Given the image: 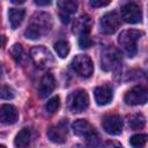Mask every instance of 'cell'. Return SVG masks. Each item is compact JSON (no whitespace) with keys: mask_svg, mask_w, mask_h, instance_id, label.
<instances>
[{"mask_svg":"<svg viewBox=\"0 0 148 148\" xmlns=\"http://www.w3.org/2000/svg\"><path fill=\"white\" fill-rule=\"evenodd\" d=\"M52 28V17L50 14L47 13H36L32 17L31 21L29 23V25L27 27L24 35L27 38L29 39H39L42 38L44 35H46Z\"/></svg>","mask_w":148,"mask_h":148,"instance_id":"1","label":"cell"},{"mask_svg":"<svg viewBox=\"0 0 148 148\" xmlns=\"http://www.w3.org/2000/svg\"><path fill=\"white\" fill-rule=\"evenodd\" d=\"M141 36H143V32L140 30H135V29H128V30H124L120 32L119 37H118V43L120 45V47L123 49V51L130 57L133 58L136 53V42L141 38Z\"/></svg>","mask_w":148,"mask_h":148,"instance_id":"2","label":"cell"},{"mask_svg":"<svg viewBox=\"0 0 148 148\" xmlns=\"http://www.w3.org/2000/svg\"><path fill=\"white\" fill-rule=\"evenodd\" d=\"M89 105V96L86 90L77 89L71 92L67 97V108L73 113L84 111Z\"/></svg>","mask_w":148,"mask_h":148,"instance_id":"3","label":"cell"},{"mask_svg":"<svg viewBox=\"0 0 148 148\" xmlns=\"http://www.w3.org/2000/svg\"><path fill=\"white\" fill-rule=\"evenodd\" d=\"M30 57L36 66L39 68H51L54 65V58L52 53L44 46H35L30 51Z\"/></svg>","mask_w":148,"mask_h":148,"instance_id":"4","label":"cell"},{"mask_svg":"<svg viewBox=\"0 0 148 148\" xmlns=\"http://www.w3.org/2000/svg\"><path fill=\"white\" fill-rule=\"evenodd\" d=\"M72 68L77 75L87 79L92 75L94 64H92V60L87 54H77L74 57L72 61Z\"/></svg>","mask_w":148,"mask_h":148,"instance_id":"5","label":"cell"},{"mask_svg":"<svg viewBox=\"0 0 148 148\" xmlns=\"http://www.w3.org/2000/svg\"><path fill=\"white\" fill-rule=\"evenodd\" d=\"M124 101L127 105H141L148 102V87L135 86L131 88L124 96Z\"/></svg>","mask_w":148,"mask_h":148,"instance_id":"6","label":"cell"},{"mask_svg":"<svg viewBox=\"0 0 148 148\" xmlns=\"http://www.w3.org/2000/svg\"><path fill=\"white\" fill-rule=\"evenodd\" d=\"M120 62H121V56L116 47L110 46L103 51L101 57V67L104 71L106 72L113 71L120 65Z\"/></svg>","mask_w":148,"mask_h":148,"instance_id":"7","label":"cell"},{"mask_svg":"<svg viewBox=\"0 0 148 148\" xmlns=\"http://www.w3.org/2000/svg\"><path fill=\"white\" fill-rule=\"evenodd\" d=\"M120 25V17L116 12H109L101 17L99 29L103 34L112 35L114 34Z\"/></svg>","mask_w":148,"mask_h":148,"instance_id":"8","label":"cell"},{"mask_svg":"<svg viewBox=\"0 0 148 148\" xmlns=\"http://www.w3.org/2000/svg\"><path fill=\"white\" fill-rule=\"evenodd\" d=\"M121 18L131 24L140 23L142 21V12L136 2H128L121 7Z\"/></svg>","mask_w":148,"mask_h":148,"instance_id":"9","label":"cell"},{"mask_svg":"<svg viewBox=\"0 0 148 148\" xmlns=\"http://www.w3.org/2000/svg\"><path fill=\"white\" fill-rule=\"evenodd\" d=\"M103 130L111 135H118L123 130V119L118 114H106L102 120Z\"/></svg>","mask_w":148,"mask_h":148,"instance_id":"10","label":"cell"},{"mask_svg":"<svg viewBox=\"0 0 148 148\" xmlns=\"http://www.w3.org/2000/svg\"><path fill=\"white\" fill-rule=\"evenodd\" d=\"M67 133H68L67 120L64 119L59 124L51 126L47 130V138L50 139V141H52L54 143H64L67 139Z\"/></svg>","mask_w":148,"mask_h":148,"instance_id":"11","label":"cell"},{"mask_svg":"<svg viewBox=\"0 0 148 148\" xmlns=\"http://www.w3.org/2000/svg\"><path fill=\"white\" fill-rule=\"evenodd\" d=\"M58 7L60 9L59 16L61 22L67 24L71 21V15L74 14L77 9V2L73 0H61L58 1Z\"/></svg>","mask_w":148,"mask_h":148,"instance_id":"12","label":"cell"},{"mask_svg":"<svg viewBox=\"0 0 148 148\" xmlns=\"http://www.w3.org/2000/svg\"><path fill=\"white\" fill-rule=\"evenodd\" d=\"M94 97L98 105H106L109 104L113 98V92L110 86L102 84L95 88L94 90Z\"/></svg>","mask_w":148,"mask_h":148,"instance_id":"13","label":"cell"},{"mask_svg":"<svg viewBox=\"0 0 148 148\" xmlns=\"http://www.w3.org/2000/svg\"><path fill=\"white\" fill-rule=\"evenodd\" d=\"M18 119V111L12 104H2L0 106V120L2 124H14Z\"/></svg>","mask_w":148,"mask_h":148,"instance_id":"14","label":"cell"},{"mask_svg":"<svg viewBox=\"0 0 148 148\" xmlns=\"http://www.w3.org/2000/svg\"><path fill=\"white\" fill-rule=\"evenodd\" d=\"M56 88V79L52 74L47 73V74H44L40 82H39V86H38V95L39 97L44 98L46 96H49Z\"/></svg>","mask_w":148,"mask_h":148,"instance_id":"15","label":"cell"},{"mask_svg":"<svg viewBox=\"0 0 148 148\" xmlns=\"http://www.w3.org/2000/svg\"><path fill=\"white\" fill-rule=\"evenodd\" d=\"M92 25V21L88 15H82L77 17L73 23V32L75 35H87L90 31V28Z\"/></svg>","mask_w":148,"mask_h":148,"instance_id":"16","label":"cell"},{"mask_svg":"<svg viewBox=\"0 0 148 148\" xmlns=\"http://www.w3.org/2000/svg\"><path fill=\"white\" fill-rule=\"evenodd\" d=\"M25 15V10L22 8H10L8 10V20L12 29H17L22 23Z\"/></svg>","mask_w":148,"mask_h":148,"instance_id":"17","label":"cell"},{"mask_svg":"<svg viewBox=\"0 0 148 148\" xmlns=\"http://www.w3.org/2000/svg\"><path fill=\"white\" fill-rule=\"evenodd\" d=\"M72 128H73V132L75 135H79V136H87L92 130L94 127L86 120V119H77L73 123L72 125Z\"/></svg>","mask_w":148,"mask_h":148,"instance_id":"18","label":"cell"},{"mask_svg":"<svg viewBox=\"0 0 148 148\" xmlns=\"http://www.w3.org/2000/svg\"><path fill=\"white\" fill-rule=\"evenodd\" d=\"M30 139H31V131L24 127L16 134L14 139V145L17 148H24L30 143Z\"/></svg>","mask_w":148,"mask_h":148,"instance_id":"19","label":"cell"},{"mask_svg":"<svg viewBox=\"0 0 148 148\" xmlns=\"http://www.w3.org/2000/svg\"><path fill=\"white\" fill-rule=\"evenodd\" d=\"M147 141H148V134L146 133H138L130 138V143L133 148H143Z\"/></svg>","mask_w":148,"mask_h":148,"instance_id":"20","label":"cell"},{"mask_svg":"<svg viewBox=\"0 0 148 148\" xmlns=\"http://www.w3.org/2000/svg\"><path fill=\"white\" fill-rule=\"evenodd\" d=\"M128 124L132 130H141L146 124V119L141 113H135L130 118Z\"/></svg>","mask_w":148,"mask_h":148,"instance_id":"21","label":"cell"},{"mask_svg":"<svg viewBox=\"0 0 148 148\" xmlns=\"http://www.w3.org/2000/svg\"><path fill=\"white\" fill-rule=\"evenodd\" d=\"M53 47L60 58H66L69 53V44L65 40H58L57 43H54Z\"/></svg>","mask_w":148,"mask_h":148,"instance_id":"22","label":"cell"},{"mask_svg":"<svg viewBox=\"0 0 148 148\" xmlns=\"http://www.w3.org/2000/svg\"><path fill=\"white\" fill-rule=\"evenodd\" d=\"M86 142H87V146H88L89 148H96V147L99 146V142H101L99 134L96 132L95 128L86 136Z\"/></svg>","mask_w":148,"mask_h":148,"instance_id":"23","label":"cell"},{"mask_svg":"<svg viewBox=\"0 0 148 148\" xmlns=\"http://www.w3.org/2000/svg\"><path fill=\"white\" fill-rule=\"evenodd\" d=\"M9 53H10L12 58H13L16 62H20L21 59H22V56H23V47H22V45L18 44V43L13 44V46H12L10 50H9Z\"/></svg>","mask_w":148,"mask_h":148,"instance_id":"24","label":"cell"},{"mask_svg":"<svg viewBox=\"0 0 148 148\" xmlns=\"http://www.w3.org/2000/svg\"><path fill=\"white\" fill-rule=\"evenodd\" d=\"M59 106H60V98H59V96H54L47 101L45 109L49 113H56L58 111Z\"/></svg>","mask_w":148,"mask_h":148,"instance_id":"25","label":"cell"},{"mask_svg":"<svg viewBox=\"0 0 148 148\" xmlns=\"http://www.w3.org/2000/svg\"><path fill=\"white\" fill-rule=\"evenodd\" d=\"M15 97V91L12 87L7 86V84H3L2 88H1V98L2 99H13Z\"/></svg>","mask_w":148,"mask_h":148,"instance_id":"26","label":"cell"},{"mask_svg":"<svg viewBox=\"0 0 148 148\" xmlns=\"http://www.w3.org/2000/svg\"><path fill=\"white\" fill-rule=\"evenodd\" d=\"M79 45L81 49H89L91 46V38L89 37V34L79 36Z\"/></svg>","mask_w":148,"mask_h":148,"instance_id":"27","label":"cell"},{"mask_svg":"<svg viewBox=\"0 0 148 148\" xmlns=\"http://www.w3.org/2000/svg\"><path fill=\"white\" fill-rule=\"evenodd\" d=\"M103 148H123V146H121L118 141H114V140H108V141L104 142Z\"/></svg>","mask_w":148,"mask_h":148,"instance_id":"28","label":"cell"},{"mask_svg":"<svg viewBox=\"0 0 148 148\" xmlns=\"http://www.w3.org/2000/svg\"><path fill=\"white\" fill-rule=\"evenodd\" d=\"M110 3V1H99V0H91L89 1V5L92 8H97V7H105Z\"/></svg>","mask_w":148,"mask_h":148,"instance_id":"29","label":"cell"},{"mask_svg":"<svg viewBox=\"0 0 148 148\" xmlns=\"http://www.w3.org/2000/svg\"><path fill=\"white\" fill-rule=\"evenodd\" d=\"M35 3L37 6H46V5H51V1H40V0H36Z\"/></svg>","mask_w":148,"mask_h":148,"instance_id":"30","label":"cell"},{"mask_svg":"<svg viewBox=\"0 0 148 148\" xmlns=\"http://www.w3.org/2000/svg\"><path fill=\"white\" fill-rule=\"evenodd\" d=\"M72 148H84V146H82V145H80V143H77V145H74Z\"/></svg>","mask_w":148,"mask_h":148,"instance_id":"31","label":"cell"},{"mask_svg":"<svg viewBox=\"0 0 148 148\" xmlns=\"http://www.w3.org/2000/svg\"><path fill=\"white\" fill-rule=\"evenodd\" d=\"M5 43H6V38L5 36H2V46H5Z\"/></svg>","mask_w":148,"mask_h":148,"instance_id":"32","label":"cell"},{"mask_svg":"<svg viewBox=\"0 0 148 148\" xmlns=\"http://www.w3.org/2000/svg\"><path fill=\"white\" fill-rule=\"evenodd\" d=\"M0 148H6V147H5L3 145H1V146H0Z\"/></svg>","mask_w":148,"mask_h":148,"instance_id":"33","label":"cell"}]
</instances>
